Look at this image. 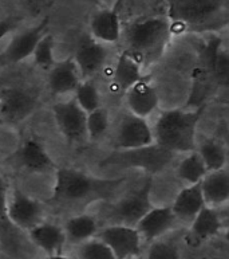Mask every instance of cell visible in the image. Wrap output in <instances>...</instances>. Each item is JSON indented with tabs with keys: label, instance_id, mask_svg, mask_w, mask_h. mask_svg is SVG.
<instances>
[{
	"label": "cell",
	"instance_id": "obj_1",
	"mask_svg": "<svg viewBox=\"0 0 229 259\" xmlns=\"http://www.w3.org/2000/svg\"><path fill=\"white\" fill-rule=\"evenodd\" d=\"M200 117V109H170L163 112L152 126L154 144L170 153L196 151Z\"/></svg>",
	"mask_w": 229,
	"mask_h": 259
},
{
	"label": "cell",
	"instance_id": "obj_2",
	"mask_svg": "<svg viewBox=\"0 0 229 259\" xmlns=\"http://www.w3.org/2000/svg\"><path fill=\"white\" fill-rule=\"evenodd\" d=\"M120 183V179L105 180L74 168L63 166L58 168L55 174L52 199L62 203H78L109 194Z\"/></svg>",
	"mask_w": 229,
	"mask_h": 259
},
{
	"label": "cell",
	"instance_id": "obj_3",
	"mask_svg": "<svg viewBox=\"0 0 229 259\" xmlns=\"http://www.w3.org/2000/svg\"><path fill=\"white\" fill-rule=\"evenodd\" d=\"M170 20L161 16L136 20L126 28V40L132 54L150 55L162 50L170 34Z\"/></svg>",
	"mask_w": 229,
	"mask_h": 259
},
{
	"label": "cell",
	"instance_id": "obj_4",
	"mask_svg": "<svg viewBox=\"0 0 229 259\" xmlns=\"http://www.w3.org/2000/svg\"><path fill=\"white\" fill-rule=\"evenodd\" d=\"M226 0H169V20L188 27H205L225 12Z\"/></svg>",
	"mask_w": 229,
	"mask_h": 259
},
{
	"label": "cell",
	"instance_id": "obj_5",
	"mask_svg": "<svg viewBox=\"0 0 229 259\" xmlns=\"http://www.w3.org/2000/svg\"><path fill=\"white\" fill-rule=\"evenodd\" d=\"M97 238L111 250L116 259L140 258L142 252L144 242L134 226L113 223L101 228Z\"/></svg>",
	"mask_w": 229,
	"mask_h": 259
},
{
	"label": "cell",
	"instance_id": "obj_6",
	"mask_svg": "<svg viewBox=\"0 0 229 259\" xmlns=\"http://www.w3.org/2000/svg\"><path fill=\"white\" fill-rule=\"evenodd\" d=\"M154 145L153 128L146 118L126 113L118 122L114 136V148L117 151H134Z\"/></svg>",
	"mask_w": 229,
	"mask_h": 259
},
{
	"label": "cell",
	"instance_id": "obj_7",
	"mask_svg": "<svg viewBox=\"0 0 229 259\" xmlns=\"http://www.w3.org/2000/svg\"><path fill=\"white\" fill-rule=\"evenodd\" d=\"M43 208L36 199L15 188L7 196L6 218L20 230L30 231L42 222Z\"/></svg>",
	"mask_w": 229,
	"mask_h": 259
},
{
	"label": "cell",
	"instance_id": "obj_8",
	"mask_svg": "<svg viewBox=\"0 0 229 259\" xmlns=\"http://www.w3.org/2000/svg\"><path fill=\"white\" fill-rule=\"evenodd\" d=\"M52 116L59 132L69 143H79L86 136V116L79 105L70 98L67 101L55 102L52 106Z\"/></svg>",
	"mask_w": 229,
	"mask_h": 259
},
{
	"label": "cell",
	"instance_id": "obj_9",
	"mask_svg": "<svg viewBox=\"0 0 229 259\" xmlns=\"http://www.w3.org/2000/svg\"><path fill=\"white\" fill-rule=\"evenodd\" d=\"M47 27H48V19H43L34 27H30L14 35L11 40L8 42L7 47L0 54V65H16L30 58L40 38L47 34Z\"/></svg>",
	"mask_w": 229,
	"mask_h": 259
},
{
	"label": "cell",
	"instance_id": "obj_10",
	"mask_svg": "<svg viewBox=\"0 0 229 259\" xmlns=\"http://www.w3.org/2000/svg\"><path fill=\"white\" fill-rule=\"evenodd\" d=\"M153 182H148L136 192L126 195L118 200L111 208V217L116 219V223L128 226H136L137 222L152 208L150 194H152Z\"/></svg>",
	"mask_w": 229,
	"mask_h": 259
},
{
	"label": "cell",
	"instance_id": "obj_11",
	"mask_svg": "<svg viewBox=\"0 0 229 259\" xmlns=\"http://www.w3.org/2000/svg\"><path fill=\"white\" fill-rule=\"evenodd\" d=\"M38 100L31 92L20 88H6L0 92V118L16 124L31 116Z\"/></svg>",
	"mask_w": 229,
	"mask_h": 259
},
{
	"label": "cell",
	"instance_id": "obj_12",
	"mask_svg": "<svg viewBox=\"0 0 229 259\" xmlns=\"http://www.w3.org/2000/svg\"><path fill=\"white\" fill-rule=\"evenodd\" d=\"M107 57L109 51L106 45L97 42L91 36H85L78 42L73 59L82 79H90L105 66Z\"/></svg>",
	"mask_w": 229,
	"mask_h": 259
},
{
	"label": "cell",
	"instance_id": "obj_13",
	"mask_svg": "<svg viewBox=\"0 0 229 259\" xmlns=\"http://www.w3.org/2000/svg\"><path fill=\"white\" fill-rule=\"evenodd\" d=\"M177 223L179 222L170 207H152L134 227L140 232L142 242L152 243L154 240L162 239Z\"/></svg>",
	"mask_w": 229,
	"mask_h": 259
},
{
	"label": "cell",
	"instance_id": "obj_14",
	"mask_svg": "<svg viewBox=\"0 0 229 259\" xmlns=\"http://www.w3.org/2000/svg\"><path fill=\"white\" fill-rule=\"evenodd\" d=\"M125 101L129 113L148 120L158 108V92L154 83L144 77L125 92Z\"/></svg>",
	"mask_w": 229,
	"mask_h": 259
},
{
	"label": "cell",
	"instance_id": "obj_15",
	"mask_svg": "<svg viewBox=\"0 0 229 259\" xmlns=\"http://www.w3.org/2000/svg\"><path fill=\"white\" fill-rule=\"evenodd\" d=\"M81 81V74L73 58L55 62V65L48 70L47 85L54 96L74 93Z\"/></svg>",
	"mask_w": 229,
	"mask_h": 259
},
{
	"label": "cell",
	"instance_id": "obj_16",
	"mask_svg": "<svg viewBox=\"0 0 229 259\" xmlns=\"http://www.w3.org/2000/svg\"><path fill=\"white\" fill-rule=\"evenodd\" d=\"M91 38L103 45H114L122 36V24L120 14L116 10H99L90 19Z\"/></svg>",
	"mask_w": 229,
	"mask_h": 259
},
{
	"label": "cell",
	"instance_id": "obj_17",
	"mask_svg": "<svg viewBox=\"0 0 229 259\" xmlns=\"http://www.w3.org/2000/svg\"><path fill=\"white\" fill-rule=\"evenodd\" d=\"M27 232L32 243L46 255L61 254L63 252L65 244L67 243L62 226L50 222H40Z\"/></svg>",
	"mask_w": 229,
	"mask_h": 259
},
{
	"label": "cell",
	"instance_id": "obj_18",
	"mask_svg": "<svg viewBox=\"0 0 229 259\" xmlns=\"http://www.w3.org/2000/svg\"><path fill=\"white\" fill-rule=\"evenodd\" d=\"M205 207V201L202 197L201 187L198 184L184 186L176 195L173 204L170 205L177 222L191 223L196 215Z\"/></svg>",
	"mask_w": 229,
	"mask_h": 259
},
{
	"label": "cell",
	"instance_id": "obj_19",
	"mask_svg": "<svg viewBox=\"0 0 229 259\" xmlns=\"http://www.w3.org/2000/svg\"><path fill=\"white\" fill-rule=\"evenodd\" d=\"M202 197L205 205L212 208H220L229 200V174L226 168L212 170L200 182Z\"/></svg>",
	"mask_w": 229,
	"mask_h": 259
},
{
	"label": "cell",
	"instance_id": "obj_20",
	"mask_svg": "<svg viewBox=\"0 0 229 259\" xmlns=\"http://www.w3.org/2000/svg\"><path fill=\"white\" fill-rule=\"evenodd\" d=\"M16 157H18L20 165L30 172L40 174V172H46V170L54 168V160L51 159L46 148L43 147L38 140H26L20 145Z\"/></svg>",
	"mask_w": 229,
	"mask_h": 259
},
{
	"label": "cell",
	"instance_id": "obj_21",
	"mask_svg": "<svg viewBox=\"0 0 229 259\" xmlns=\"http://www.w3.org/2000/svg\"><path fill=\"white\" fill-rule=\"evenodd\" d=\"M171 155L173 153L157 147L154 144L148 148L124 151L121 153V159L122 161L129 162V165H138L157 172V170L162 169L163 166L170 161Z\"/></svg>",
	"mask_w": 229,
	"mask_h": 259
},
{
	"label": "cell",
	"instance_id": "obj_22",
	"mask_svg": "<svg viewBox=\"0 0 229 259\" xmlns=\"http://www.w3.org/2000/svg\"><path fill=\"white\" fill-rule=\"evenodd\" d=\"M144 77L140 61H137L134 54L125 51L118 57L113 74V82L118 89L126 92Z\"/></svg>",
	"mask_w": 229,
	"mask_h": 259
},
{
	"label": "cell",
	"instance_id": "obj_23",
	"mask_svg": "<svg viewBox=\"0 0 229 259\" xmlns=\"http://www.w3.org/2000/svg\"><path fill=\"white\" fill-rule=\"evenodd\" d=\"M63 231H65L67 242L79 246V244L95 238L99 231V226H98V221L93 215L81 213V215L69 218L65 222Z\"/></svg>",
	"mask_w": 229,
	"mask_h": 259
},
{
	"label": "cell",
	"instance_id": "obj_24",
	"mask_svg": "<svg viewBox=\"0 0 229 259\" xmlns=\"http://www.w3.org/2000/svg\"><path fill=\"white\" fill-rule=\"evenodd\" d=\"M222 222L216 208L205 205L191 222V232L196 239L208 240L218 235L221 231Z\"/></svg>",
	"mask_w": 229,
	"mask_h": 259
},
{
	"label": "cell",
	"instance_id": "obj_25",
	"mask_svg": "<svg viewBox=\"0 0 229 259\" xmlns=\"http://www.w3.org/2000/svg\"><path fill=\"white\" fill-rule=\"evenodd\" d=\"M196 151L204 161L206 170L224 169L226 166V147L217 139H205L197 144Z\"/></svg>",
	"mask_w": 229,
	"mask_h": 259
},
{
	"label": "cell",
	"instance_id": "obj_26",
	"mask_svg": "<svg viewBox=\"0 0 229 259\" xmlns=\"http://www.w3.org/2000/svg\"><path fill=\"white\" fill-rule=\"evenodd\" d=\"M206 174H208V170H206L204 161L201 160L197 151H192L187 153L176 168L177 178L183 183H185V186L198 184L202 179L205 178Z\"/></svg>",
	"mask_w": 229,
	"mask_h": 259
},
{
	"label": "cell",
	"instance_id": "obj_27",
	"mask_svg": "<svg viewBox=\"0 0 229 259\" xmlns=\"http://www.w3.org/2000/svg\"><path fill=\"white\" fill-rule=\"evenodd\" d=\"M74 101L85 113H90L102 106V97L98 86L91 79H82L74 93Z\"/></svg>",
	"mask_w": 229,
	"mask_h": 259
},
{
	"label": "cell",
	"instance_id": "obj_28",
	"mask_svg": "<svg viewBox=\"0 0 229 259\" xmlns=\"http://www.w3.org/2000/svg\"><path fill=\"white\" fill-rule=\"evenodd\" d=\"M110 126L109 112L103 106L87 113L86 116V136L93 141L101 140Z\"/></svg>",
	"mask_w": 229,
	"mask_h": 259
},
{
	"label": "cell",
	"instance_id": "obj_29",
	"mask_svg": "<svg viewBox=\"0 0 229 259\" xmlns=\"http://www.w3.org/2000/svg\"><path fill=\"white\" fill-rule=\"evenodd\" d=\"M34 63L44 70H50L55 65L54 57V38L52 35L44 34L36 45L31 55Z\"/></svg>",
	"mask_w": 229,
	"mask_h": 259
},
{
	"label": "cell",
	"instance_id": "obj_30",
	"mask_svg": "<svg viewBox=\"0 0 229 259\" xmlns=\"http://www.w3.org/2000/svg\"><path fill=\"white\" fill-rule=\"evenodd\" d=\"M78 259H116V256L111 250L95 236L78 246Z\"/></svg>",
	"mask_w": 229,
	"mask_h": 259
},
{
	"label": "cell",
	"instance_id": "obj_31",
	"mask_svg": "<svg viewBox=\"0 0 229 259\" xmlns=\"http://www.w3.org/2000/svg\"><path fill=\"white\" fill-rule=\"evenodd\" d=\"M145 259H183L179 246L170 240L158 239L149 243Z\"/></svg>",
	"mask_w": 229,
	"mask_h": 259
},
{
	"label": "cell",
	"instance_id": "obj_32",
	"mask_svg": "<svg viewBox=\"0 0 229 259\" xmlns=\"http://www.w3.org/2000/svg\"><path fill=\"white\" fill-rule=\"evenodd\" d=\"M7 186L4 182L3 176L0 174V223L6 218V205H7Z\"/></svg>",
	"mask_w": 229,
	"mask_h": 259
},
{
	"label": "cell",
	"instance_id": "obj_33",
	"mask_svg": "<svg viewBox=\"0 0 229 259\" xmlns=\"http://www.w3.org/2000/svg\"><path fill=\"white\" fill-rule=\"evenodd\" d=\"M16 27L15 20L11 18H6V19H0V42L7 36L10 32Z\"/></svg>",
	"mask_w": 229,
	"mask_h": 259
},
{
	"label": "cell",
	"instance_id": "obj_34",
	"mask_svg": "<svg viewBox=\"0 0 229 259\" xmlns=\"http://www.w3.org/2000/svg\"><path fill=\"white\" fill-rule=\"evenodd\" d=\"M46 259H74V258H73V256L66 255V254H63V252H61V254H54V255H47Z\"/></svg>",
	"mask_w": 229,
	"mask_h": 259
},
{
	"label": "cell",
	"instance_id": "obj_35",
	"mask_svg": "<svg viewBox=\"0 0 229 259\" xmlns=\"http://www.w3.org/2000/svg\"><path fill=\"white\" fill-rule=\"evenodd\" d=\"M132 259H141V256H140V258H132Z\"/></svg>",
	"mask_w": 229,
	"mask_h": 259
}]
</instances>
